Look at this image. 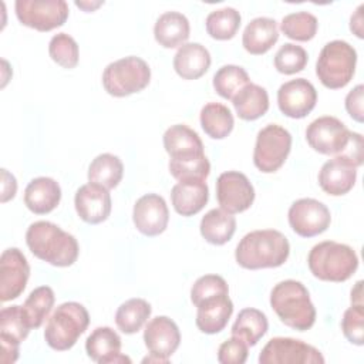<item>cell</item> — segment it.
<instances>
[{"label": "cell", "mask_w": 364, "mask_h": 364, "mask_svg": "<svg viewBox=\"0 0 364 364\" xmlns=\"http://www.w3.org/2000/svg\"><path fill=\"white\" fill-rule=\"evenodd\" d=\"M168 168L171 175L178 181H205L210 172V164L206 155L185 161L169 159Z\"/></svg>", "instance_id": "60d3db41"}, {"label": "cell", "mask_w": 364, "mask_h": 364, "mask_svg": "<svg viewBox=\"0 0 364 364\" xmlns=\"http://www.w3.org/2000/svg\"><path fill=\"white\" fill-rule=\"evenodd\" d=\"M363 100H364V87L363 84L355 85L346 97V109L348 115L357 121L363 122L364 121V111H363Z\"/></svg>", "instance_id": "f6af8a7d"}, {"label": "cell", "mask_w": 364, "mask_h": 364, "mask_svg": "<svg viewBox=\"0 0 364 364\" xmlns=\"http://www.w3.org/2000/svg\"><path fill=\"white\" fill-rule=\"evenodd\" d=\"M351 132L338 118L324 115L309 124L306 141L316 152L337 156L347 148Z\"/></svg>", "instance_id": "8fae6325"}, {"label": "cell", "mask_w": 364, "mask_h": 364, "mask_svg": "<svg viewBox=\"0 0 364 364\" xmlns=\"http://www.w3.org/2000/svg\"><path fill=\"white\" fill-rule=\"evenodd\" d=\"M363 9H364V4H360L355 10V13L351 16L350 18V30L358 37V38H363L364 34H363Z\"/></svg>", "instance_id": "7dc6e473"}, {"label": "cell", "mask_w": 364, "mask_h": 364, "mask_svg": "<svg viewBox=\"0 0 364 364\" xmlns=\"http://www.w3.org/2000/svg\"><path fill=\"white\" fill-rule=\"evenodd\" d=\"M90 324L87 309L77 301L60 304L48 318L44 340L55 351L70 350Z\"/></svg>", "instance_id": "5b68a950"}, {"label": "cell", "mask_w": 364, "mask_h": 364, "mask_svg": "<svg viewBox=\"0 0 364 364\" xmlns=\"http://www.w3.org/2000/svg\"><path fill=\"white\" fill-rule=\"evenodd\" d=\"M151 81V68L145 60L128 55L109 63L102 73L104 90L117 98L142 91Z\"/></svg>", "instance_id": "52a82bcc"}, {"label": "cell", "mask_w": 364, "mask_h": 364, "mask_svg": "<svg viewBox=\"0 0 364 364\" xmlns=\"http://www.w3.org/2000/svg\"><path fill=\"white\" fill-rule=\"evenodd\" d=\"M195 307L198 309L195 320L196 327L205 334H216L222 331L233 313V303L229 299V294H218L205 299Z\"/></svg>", "instance_id": "603a6c76"}, {"label": "cell", "mask_w": 364, "mask_h": 364, "mask_svg": "<svg viewBox=\"0 0 364 364\" xmlns=\"http://www.w3.org/2000/svg\"><path fill=\"white\" fill-rule=\"evenodd\" d=\"M200 127L213 139L226 138L235 125L230 109L220 102H208L200 109Z\"/></svg>", "instance_id": "d6a6232c"}, {"label": "cell", "mask_w": 364, "mask_h": 364, "mask_svg": "<svg viewBox=\"0 0 364 364\" xmlns=\"http://www.w3.org/2000/svg\"><path fill=\"white\" fill-rule=\"evenodd\" d=\"M318 28V21L314 14L309 11L290 13L282 18V33L294 41L311 40Z\"/></svg>", "instance_id": "74e56055"}, {"label": "cell", "mask_w": 364, "mask_h": 364, "mask_svg": "<svg viewBox=\"0 0 364 364\" xmlns=\"http://www.w3.org/2000/svg\"><path fill=\"white\" fill-rule=\"evenodd\" d=\"M144 343L151 355L169 361L181 343V333L176 323L166 316H156L148 321L144 330Z\"/></svg>", "instance_id": "ac0fdd59"}, {"label": "cell", "mask_w": 364, "mask_h": 364, "mask_svg": "<svg viewBox=\"0 0 364 364\" xmlns=\"http://www.w3.org/2000/svg\"><path fill=\"white\" fill-rule=\"evenodd\" d=\"M267 328L269 321L266 314L262 310L247 307L239 311L230 333L232 336L242 338L247 346L253 347L267 333Z\"/></svg>", "instance_id": "4dcf8cb0"}, {"label": "cell", "mask_w": 364, "mask_h": 364, "mask_svg": "<svg viewBox=\"0 0 364 364\" xmlns=\"http://www.w3.org/2000/svg\"><path fill=\"white\" fill-rule=\"evenodd\" d=\"M351 304H363V282L358 280L351 290Z\"/></svg>", "instance_id": "c3c4849f"}, {"label": "cell", "mask_w": 364, "mask_h": 364, "mask_svg": "<svg viewBox=\"0 0 364 364\" xmlns=\"http://www.w3.org/2000/svg\"><path fill=\"white\" fill-rule=\"evenodd\" d=\"M277 40V21L270 17H256L250 20L242 34L243 48L253 55H262L267 53Z\"/></svg>", "instance_id": "4316f807"}, {"label": "cell", "mask_w": 364, "mask_h": 364, "mask_svg": "<svg viewBox=\"0 0 364 364\" xmlns=\"http://www.w3.org/2000/svg\"><path fill=\"white\" fill-rule=\"evenodd\" d=\"M55 301V296L51 287L40 286L36 287L28 297L26 299L24 304L21 306L23 314L27 320L30 328H38L50 314Z\"/></svg>", "instance_id": "e575fe53"}, {"label": "cell", "mask_w": 364, "mask_h": 364, "mask_svg": "<svg viewBox=\"0 0 364 364\" xmlns=\"http://www.w3.org/2000/svg\"><path fill=\"white\" fill-rule=\"evenodd\" d=\"M132 220L138 232L145 236H158L165 232L169 222V210L165 199L156 193L141 196L132 210Z\"/></svg>", "instance_id": "e0dca14e"}, {"label": "cell", "mask_w": 364, "mask_h": 364, "mask_svg": "<svg viewBox=\"0 0 364 364\" xmlns=\"http://www.w3.org/2000/svg\"><path fill=\"white\" fill-rule=\"evenodd\" d=\"M307 51L293 43L283 44L274 54V68L286 75L300 73L307 65Z\"/></svg>", "instance_id": "ab89813d"}, {"label": "cell", "mask_w": 364, "mask_h": 364, "mask_svg": "<svg viewBox=\"0 0 364 364\" xmlns=\"http://www.w3.org/2000/svg\"><path fill=\"white\" fill-rule=\"evenodd\" d=\"M48 54L54 63L71 70L78 64L80 50L77 41L67 33H58L48 43Z\"/></svg>", "instance_id": "f35d334b"}, {"label": "cell", "mask_w": 364, "mask_h": 364, "mask_svg": "<svg viewBox=\"0 0 364 364\" xmlns=\"http://www.w3.org/2000/svg\"><path fill=\"white\" fill-rule=\"evenodd\" d=\"M30 266L17 247L3 250L0 256V300L3 303L17 299L26 289Z\"/></svg>", "instance_id": "5bb4252c"}, {"label": "cell", "mask_w": 364, "mask_h": 364, "mask_svg": "<svg viewBox=\"0 0 364 364\" xmlns=\"http://www.w3.org/2000/svg\"><path fill=\"white\" fill-rule=\"evenodd\" d=\"M16 16L23 26L37 31H51L68 18V4L64 0H17Z\"/></svg>", "instance_id": "9c48e42d"}, {"label": "cell", "mask_w": 364, "mask_h": 364, "mask_svg": "<svg viewBox=\"0 0 364 364\" xmlns=\"http://www.w3.org/2000/svg\"><path fill=\"white\" fill-rule=\"evenodd\" d=\"M232 104L240 119L255 121L267 112L269 94L263 87L249 82L232 98Z\"/></svg>", "instance_id": "f1b7e54d"}, {"label": "cell", "mask_w": 364, "mask_h": 364, "mask_svg": "<svg viewBox=\"0 0 364 364\" xmlns=\"http://www.w3.org/2000/svg\"><path fill=\"white\" fill-rule=\"evenodd\" d=\"M61 200L58 182L48 176H38L28 182L24 191V205L36 215H46L54 210Z\"/></svg>", "instance_id": "cb8c5ba5"}, {"label": "cell", "mask_w": 364, "mask_h": 364, "mask_svg": "<svg viewBox=\"0 0 364 364\" xmlns=\"http://www.w3.org/2000/svg\"><path fill=\"white\" fill-rule=\"evenodd\" d=\"M355 179L357 168L341 156H334L324 162L318 172L320 188L331 196H341L350 192Z\"/></svg>", "instance_id": "7402d4cb"}, {"label": "cell", "mask_w": 364, "mask_h": 364, "mask_svg": "<svg viewBox=\"0 0 364 364\" xmlns=\"http://www.w3.org/2000/svg\"><path fill=\"white\" fill-rule=\"evenodd\" d=\"M355 64V48L344 40H333L321 48L316 63V74L326 88L338 90L351 81Z\"/></svg>", "instance_id": "8992f818"}, {"label": "cell", "mask_w": 364, "mask_h": 364, "mask_svg": "<svg viewBox=\"0 0 364 364\" xmlns=\"http://www.w3.org/2000/svg\"><path fill=\"white\" fill-rule=\"evenodd\" d=\"M216 199L220 209L228 213H240L252 206L255 188L245 173L228 171L220 173L216 181Z\"/></svg>", "instance_id": "4fadbf2b"}, {"label": "cell", "mask_w": 364, "mask_h": 364, "mask_svg": "<svg viewBox=\"0 0 364 364\" xmlns=\"http://www.w3.org/2000/svg\"><path fill=\"white\" fill-rule=\"evenodd\" d=\"M249 346L239 337L232 336L219 346L218 361L220 364H243L247 360Z\"/></svg>", "instance_id": "ee69618b"}, {"label": "cell", "mask_w": 364, "mask_h": 364, "mask_svg": "<svg viewBox=\"0 0 364 364\" xmlns=\"http://www.w3.org/2000/svg\"><path fill=\"white\" fill-rule=\"evenodd\" d=\"M341 330L344 337L355 346L364 344V306L351 304L341 318Z\"/></svg>", "instance_id": "7bdbcfd3"}, {"label": "cell", "mask_w": 364, "mask_h": 364, "mask_svg": "<svg viewBox=\"0 0 364 364\" xmlns=\"http://www.w3.org/2000/svg\"><path fill=\"white\" fill-rule=\"evenodd\" d=\"M250 82L249 74L240 65L228 64L220 67L213 75V88L225 100H230Z\"/></svg>", "instance_id": "8d00e7d4"}, {"label": "cell", "mask_w": 364, "mask_h": 364, "mask_svg": "<svg viewBox=\"0 0 364 364\" xmlns=\"http://www.w3.org/2000/svg\"><path fill=\"white\" fill-rule=\"evenodd\" d=\"M162 141L164 148L172 161H185L205 155L200 136L188 125H171L164 132Z\"/></svg>", "instance_id": "44dd1931"}, {"label": "cell", "mask_w": 364, "mask_h": 364, "mask_svg": "<svg viewBox=\"0 0 364 364\" xmlns=\"http://www.w3.org/2000/svg\"><path fill=\"white\" fill-rule=\"evenodd\" d=\"M30 326L23 314L21 306L3 307L0 311V344L1 363L11 364L18 358V346L30 333Z\"/></svg>", "instance_id": "2e32d148"}, {"label": "cell", "mask_w": 364, "mask_h": 364, "mask_svg": "<svg viewBox=\"0 0 364 364\" xmlns=\"http://www.w3.org/2000/svg\"><path fill=\"white\" fill-rule=\"evenodd\" d=\"M191 26L186 16L179 11H165L154 26V37L164 48L181 47L189 38Z\"/></svg>", "instance_id": "83f0119b"}, {"label": "cell", "mask_w": 364, "mask_h": 364, "mask_svg": "<svg viewBox=\"0 0 364 364\" xmlns=\"http://www.w3.org/2000/svg\"><path fill=\"white\" fill-rule=\"evenodd\" d=\"M240 13L233 7H223L208 14L205 26L208 34L215 40H230L240 27Z\"/></svg>", "instance_id": "d590c367"}, {"label": "cell", "mask_w": 364, "mask_h": 364, "mask_svg": "<svg viewBox=\"0 0 364 364\" xmlns=\"http://www.w3.org/2000/svg\"><path fill=\"white\" fill-rule=\"evenodd\" d=\"M124 175L122 161L114 154H100L97 155L88 166V181L91 183L100 185L105 189H114L118 186Z\"/></svg>", "instance_id": "1f68e13d"}, {"label": "cell", "mask_w": 364, "mask_h": 364, "mask_svg": "<svg viewBox=\"0 0 364 364\" xmlns=\"http://www.w3.org/2000/svg\"><path fill=\"white\" fill-rule=\"evenodd\" d=\"M151 304L144 299H129L115 311V324L125 334H134L142 328L151 316Z\"/></svg>", "instance_id": "836d02e7"}, {"label": "cell", "mask_w": 364, "mask_h": 364, "mask_svg": "<svg viewBox=\"0 0 364 364\" xmlns=\"http://www.w3.org/2000/svg\"><path fill=\"white\" fill-rule=\"evenodd\" d=\"M290 149V132L277 124H269L257 132L253 149V164L260 172L273 173L283 166Z\"/></svg>", "instance_id": "ba28073f"}, {"label": "cell", "mask_w": 364, "mask_h": 364, "mask_svg": "<svg viewBox=\"0 0 364 364\" xmlns=\"http://www.w3.org/2000/svg\"><path fill=\"white\" fill-rule=\"evenodd\" d=\"M74 205L80 219L90 225H98L107 220L112 206L108 189L91 182L77 189Z\"/></svg>", "instance_id": "d6986e66"}, {"label": "cell", "mask_w": 364, "mask_h": 364, "mask_svg": "<svg viewBox=\"0 0 364 364\" xmlns=\"http://www.w3.org/2000/svg\"><path fill=\"white\" fill-rule=\"evenodd\" d=\"M218 294H229L226 280L219 274H205L193 283L191 289V301L193 306H196L202 300Z\"/></svg>", "instance_id": "b9f144b4"}, {"label": "cell", "mask_w": 364, "mask_h": 364, "mask_svg": "<svg viewBox=\"0 0 364 364\" xmlns=\"http://www.w3.org/2000/svg\"><path fill=\"white\" fill-rule=\"evenodd\" d=\"M26 243L36 257L57 267L71 266L80 253L77 239L48 220L31 223L26 232Z\"/></svg>", "instance_id": "7a4b0ae2"}, {"label": "cell", "mask_w": 364, "mask_h": 364, "mask_svg": "<svg viewBox=\"0 0 364 364\" xmlns=\"http://www.w3.org/2000/svg\"><path fill=\"white\" fill-rule=\"evenodd\" d=\"M289 255V240L276 229L249 232L240 239L235 250L237 264L249 270L279 267L286 263Z\"/></svg>", "instance_id": "6da1fadb"}, {"label": "cell", "mask_w": 364, "mask_h": 364, "mask_svg": "<svg viewBox=\"0 0 364 364\" xmlns=\"http://www.w3.org/2000/svg\"><path fill=\"white\" fill-rule=\"evenodd\" d=\"M17 191V181L13 173L7 169H1V202L6 203L7 200L13 199Z\"/></svg>", "instance_id": "bcb514c9"}, {"label": "cell", "mask_w": 364, "mask_h": 364, "mask_svg": "<svg viewBox=\"0 0 364 364\" xmlns=\"http://www.w3.org/2000/svg\"><path fill=\"white\" fill-rule=\"evenodd\" d=\"M121 337L111 327H97L85 340L87 355L98 364H118L131 363V360L121 354Z\"/></svg>", "instance_id": "ffe728a7"}, {"label": "cell", "mask_w": 364, "mask_h": 364, "mask_svg": "<svg viewBox=\"0 0 364 364\" xmlns=\"http://www.w3.org/2000/svg\"><path fill=\"white\" fill-rule=\"evenodd\" d=\"M260 364H323V354L313 346L291 337H273L259 354Z\"/></svg>", "instance_id": "30bf717a"}, {"label": "cell", "mask_w": 364, "mask_h": 364, "mask_svg": "<svg viewBox=\"0 0 364 364\" xmlns=\"http://www.w3.org/2000/svg\"><path fill=\"white\" fill-rule=\"evenodd\" d=\"M317 102V91L306 78L282 84L277 90V105L283 115L294 119L307 117Z\"/></svg>", "instance_id": "9a60e30c"}, {"label": "cell", "mask_w": 364, "mask_h": 364, "mask_svg": "<svg viewBox=\"0 0 364 364\" xmlns=\"http://www.w3.org/2000/svg\"><path fill=\"white\" fill-rule=\"evenodd\" d=\"M307 264L313 276L318 280L341 283L355 273L358 257L348 245L324 240L311 247Z\"/></svg>", "instance_id": "277c9868"}, {"label": "cell", "mask_w": 364, "mask_h": 364, "mask_svg": "<svg viewBox=\"0 0 364 364\" xmlns=\"http://www.w3.org/2000/svg\"><path fill=\"white\" fill-rule=\"evenodd\" d=\"M209 199L205 181H179L171 191V202L176 213L193 216L200 212Z\"/></svg>", "instance_id": "d4e9b609"}, {"label": "cell", "mask_w": 364, "mask_h": 364, "mask_svg": "<svg viewBox=\"0 0 364 364\" xmlns=\"http://www.w3.org/2000/svg\"><path fill=\"white\" fill-rule=\"evenodd\" d=\"M199 230L202 237L210 245H225L232 239L236 230V219L223 209H210L200 219Z\"/></svg>", "instance_id": "f546056e"}, {"label": "cell", "mask_w": 364, "mask_h": 364, "mask_svg": "<svg viewBox=\"0 0 364 364\" xmlns=\"http://www.w3.org/2000/svg\"><path fill=\"white\" fill-rule=\"evenodd\" d=\"M210 63V53L200 43H185L173 55V70L183 80L200 78Z\"/></svg>", "instance_id": "484cf974"}, {"label": "cell", "mask_w": 364, "mask_h": 364, "mask_svg": "<svg viewBox=\"0 0 364 364\" xmlns=\"http://www.w3.org/2000/svg\"><path fill=\"white\" fill-rule=\"evenodd\" d=\"M270 306L280 321L293 330L306 331L316 321L314 304L301 282L293 279L279 282L272 289Z\"/></svg>", "instance_id": "3957f363"}, {"label": "cell", "mask_w": 364, "mask_h": 364, "mask_svg": "<svg viewBox=\"0 0 364 364\" xmlns=\"http://www.w3.org/2000/svg\"><path fill=\"white\" fill-rule=\"evenodd\" d=\"M104 1H75V6L82 9L84 11H94L95 9H98L100 6H102Z\"/></svg>", "instance_id": "681fc988"}, {"label": "cell", "mask_w": 364, "mask_h": 364, "mask_svg": "<svg viewBox=\"0 0 364 364\" xmlns=\"http://www.w3.org/2000/svg\"><path fill=\"white\" fill-rule=\"evenodd\" d=\"M289 225L301 237H313L327 230L331 222L328 208L313 198L294 200L287 212Z\"/></svg>", "instance_id": "7c38bea8"}]
</instances>
